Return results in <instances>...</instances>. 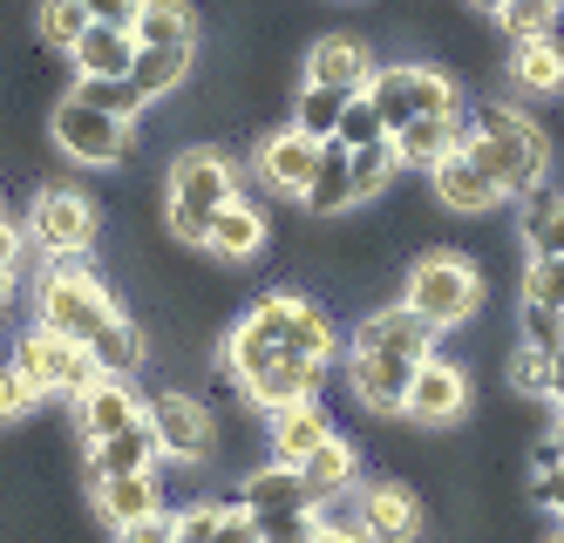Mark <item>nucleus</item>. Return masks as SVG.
<instances>
[{"label":"nucleus","mask_w":564,"mask_h":543,"mask_svg":"<svg viewBox=\"0 0 564 543\" xmlns=\"http://www.w3.org/2000/svg\"><path fill=\"white\" fill-rule=\"evenodd\" d=\"M319 510H327V523H319V536H313V543H368V530H360L354 517H340L334 503H319Z\"/></svg>","instance_id":"obj_46"},{"label":"nucleus","mask_w":564,"mask_h":543,"mask_svg":"<svg viewBox=\"0 0 564 543\" xmlns=\"http://www.w3.org/2000/svg\"><path fill=\"white\" fill-rule=\"evenodd\" d=\"M212 543H265V536H259V517H252V510H246V503H238V496H231V503H218Z\"/></svg>","instance_id":"obj_43"},{"label":"nucleus","mask_w":564,"mask_h":543,"mask_svg":"<svg viewBox=\"0 0 564 543\" xmlns=\"http://www.w3.org/2000/svg\"><path fill=\"white\" fill-rule=\"evenodd\" d=\"M463 150H469L482 171H490V177L510 191V204L538 197V191L551 184V163H557V156H551V137H544L517 102H503V96H490V102H476V109H469Z\"/></svg>","instance_id":"obj_2"},{"label":"nucleus","mask_w":564,"mask_h":543,"mask_svg":"<svg viewBox=\"0 0 564 543\" xmlns=\"http://www.w3.org/2000/svg\"><path fill=\"white\" fill-rule=\"evenodd\" d=\"M463 8H469V14H482V21H497V14L510 8V0H463Z\"/></svg>","instance_id":"obj_51"},{"label":"nucleus","mask_w":564,"mask_h":543,"mask_svg":"<svg viewBox=\"0 0 564 543\" xmlns=\"http://www.w3.org/2000/svg\"><path fill=\"white\" fill-rule=\"evenodd\" d=\"M130 34H137V48H197V14H191V0H143Z\"/></svg>","instance_id":"obj_28"},{"label":"nucleus","mask_w":564,"mask_h":543,"mask_svg":"<svg viewBox=\"0 0 564 543\" xmlns=\"http://www.w3.org/2000/svg\"><path fill=\"white\" fill-rule=\"evenodd\" d=\"M75 408V428H83V442H109V435H123L137 428L143 414H150V394H137L130 373H96V381L68 401Z\"/></svg>","instance_id":"obj_14"},{"label":"nucleus","mask_w":564,"mask_h":543,"mask_svg":"<svg viewBox=\"0 0 564 543\" xmlns=\"http://www.w3.org/2000/svg\"><path fill=\"white\" fill-rule=\"evenodd\" d=\"M34 401H42V388H34V381H28V373H21L14 360H0V428L28 422V414H34Z\"/></svg>","instance_id":"obj_40"},{"label":"nucleus","mask_w":564,"mask_h":543,"mask_svg":"<svg viewBox=\"0 0 564 543\" xmlns=\"http://www.w3.org/2000/svg\"><path fill=\"white\" fill-rule=\"evenodd\" d=\"M347 89H327V82H300L293 89V130H306V137H319V143H334L340 137V116H347Z\"/></svg>","instance_id":"obj_30"},{"label":"nucleus","mask_w":564,"mask_h":543,"mask_svg":"<svg viewBox=\"0 0 564 543\" xmlns=\"http://www.w3.org/2000/svg\"><path fill=\"white\" fill-rule=\"evenodd\" d=\"M75 75H130L137 68V34L130 28H109V21H89V34L68 48Z\"/></svg>","instance_id":"obj_27"},{"label":"nucleus","mask_w":564,"mask_h":543,"mask_svg":"<svg viewBox=\"0 0 564 543\" xmlns=\"http://www.w3.org/2000/svg\"><path fill=\"white\" fill-rule=\"evenodd\" d=\"M265 347H279V354H300V360H340V326H334V313L319 306V300H306V292H259V300L238 313Z\"/></svg>","instance_id":"obj_6"},{"label":"nucleus","mask_w":564,"mask_h":543,"mask_svg":"<svg viewBox=\"0 0 564 543\" xmlns=\"http://www.w3.org/2000/svg\"><path fill=\"white\" fill-rule=\"evenodd\" d=\"M517 340L523 347H544V354H564V313H544V306H523L517 300Z\"/></svg>","instance_id":"obj_42"},{"label":"nucleus","mask_w":564,"mask_h":543,"mask_svg":"<svg viewBox=\"0 0 564 543\" xmlns=\"http://www.w3.org/2000/svg\"><path fill=\"white\" fill-rule=\"evenodd\" d=\"M83 8H89V21H109V28H130V21H137V8H143V0H83Z\"/></svg>","instance_id":"obj_47"},{"label":"nucleus","mask_w":564,"mask_h":543,"mask_svg":"<svg viewBox=\"0 0 564 543\" xmlns=\"http://www.w3.org/2000/svg\"><path fill=\"white\" fill-rule=\"evenodd\" d=\"M429 191H435V204H442L449 218H490V211H503V204H510V191H503L490 171H482L469 150L442 156L435 171H429Z\"/></svg>","instance_id":"obj_15"},{"label":"nucleus","mask_w":564,"mask_h":543,"mask_svg":"<svg viewBox=\"0 0 564 543\" xmlns=\"http://www.w3.org/2000/svg\"><path fill=\"white\" fill-rule=\"evenodd\" d=\"M388 137V122H381V109L368 102V89H360L354 102H347V116H340V137L334 143H347V150H368V143H381Z\"/></svg>","instance_id":"obj_41"},{"label":"nucleus","mask_w":564,"mask_h":543,"mask_svg":"<svg viewBox=\"0 0 564 543\" xmlns=\"http://www.w3.org/2000/svg\"><path fill=\"white\" fill-rule=\"evenodd\" d=\"M319 381H327V360L279 354V360H265L259 373H246V381H238V394H246L259 414H272V408H286V401H306V394H319Z\"/></svg>","instance_id":"obj_21"},{"label":"nucleus","mask_w":564,"mask_h":543,"mask_svg":"<svg viewBox=\"0 0 564 543\" xmlns=\"http://www.w3.org/2000/svg\"><path fill=\"white\" fill-rule=\"evenodd\" d=\"M306 218H340V211H354V150L347 143H327L319 150V171H313V184H306Z\"/></svg>","instance_id":"obj_26"},{"label":"nucleus","mask_w":564,"mask_h":543,"mask_svg":"<svg viewBox=\"0 0 564 543\" xmlns=\"http://www.w3.org/2000/svg\"><path fill=\"white\" fill-rule=\"evenodd\" d=\"M551 367H557V354H544V347H510V360H503V373H510V388L523 394V401H551Z\"/></svg>","instance_id":"obj_37"},{"label":"nucleus","mask_w":564,"mask_h":543,"mask_svg":"<svg viewBox=\"0 0 564 543\" xmlns=\"http://www.w3.org/2000/svg\"><path fill=\"white\" fill-rule=\"evenodd\" d=\"M34 319L55 326V333H68V340H83V347H96L130 313L116 306V292L89 265H48L42 279H34Z\"/></svg>","instance_id":"obj_5"},{"label":"nucleus","mask_w":564,"mask_h":543,"mask_svg":"<svg viewBox=\"0 0 564 543\" xmlns=\"http://www.w3.org/2000/svg\"><path fill=\"white\" fill-rule=\"evenodd\" d=\"M394 177H401L394 137H381V143H368V150H354V204H375Z\"/></svg>","instance_id":"obj_35"},{"label":"nucleus","mask_w":564,"mask_h":543,"mask_svg":"<svg viewBox=\"0 0 564 543\" xmlns=\"http://www.w3.org/2000/svg\"><path fill=\"white\" fill-rule=\"evenodd\" d=\"M75 102H89V109H109V116H123V122H143V109H150V96L137 89L130 75H75V89H68Z\"/></svg>","instance_id":"obj_33"},{"label":"nucleus","mask_w":564,"mask_h":543,"mask_svg":"<svg viewBox=\"0 0 564 543\" xmlns=\"http://www.w3.org/2000/svg\"><path fill=\"white\" fill-rule=\"evenodd\" d=\"M375 48L360 34H313L306 41V55H300V82H327V89H347L360 96L375 82Z\"/></svg>","instance_id":"obj_17"},{"label":"nucleus","mask_w":564,"mask_h":543,"mask_svg":"<svg viewBox=\"0 0 564 543\" xmlns=\"http://www.w3.org/2000/svg\"><path fill=\"white\" fill-rule=\"evenodd\" d=\"M265 238H272V225H265V211L238 191L225 211L212 218V231H205V259H218V265H252L259 252H265Z\"/></svg>","instance_id":"obj_20"},{"label":"nucleus","mask_w":564,"mask_h":543,"mask_svg":"<svg viewBox=\"0 0 564 543\" xmlns=\"http://www.w3.org/2000/svg\"><path fill=\"white\" fill-rule=\"evenodd\" d=\"M21 245H28V225H14L0 211V265H21Z\"/></svg>","instance_id":"obj_49"},{"label":"nucleus","mask_w":564,"mask_h":543,"mask_svg":"<svg viewBox=\"0 0 564 543\" xmlns=\"http://www.w3.org/2000/svg\"><path fill=\"white\" fill-rule=\"evenodd\" d=\"M544 543H564V523H557V530H551V536H544Z\"/></svg>","instance_id":"obj_53"},{"label":"nucleus","mask_w":564,"mask_h":543,"mask_svg":"<svg viewBox=\"0 0 564 543\" xmlns=\"http://www.w3.org/2000/svg\"><path fill=\"white\" fill-rule=\"evenodd\" d=\"M8 292H14V265H0V306H8Z\"/></svg>","instance_id":"obj_52"},{"label":"nucleus","mask_w":564,"mask_h":543,"mask_svg":"<svg viewBox=\"0 0 564 543\" xmlns=\"http://www.w3.org/2000/svg\"><path fill=\"white\" fill-rule=\"evenodd\" d=\"M354 523L368 530V543H422V496L409 489V482H394V476H381V482H360L354 489Z\"/></svg>","instance_id":"obj_12"},{"label":"nucleus","mask_w":564,"mask_h":543,"mask_svg":"<svg viewBox=\"0 0 564 543\" xmlns=\"http://www.w3.org/2000/svg\"><path fill=\"white\" fill-rule=\"evenodd\" d=\"M48 137L68 163H89V171H116V163L130 156L137 143V122L123 116H109V109H89V102H75V96H55L48 109Z\"/></svg>","instance_id":"obj_9"},{"label":"nucleus","mask_w":564,"mask_h":543,"mask_svg":"<svg viewBox=\"0 0 564 543\" xmlns=\"http://www.w3.org/2000/svg\"><path fill=\"white\" fill-rule=\"evenodd\" d=\"M156 463H164V442H156L150 414H143L137 428L109 435V442H89V482H109V476H143V469H156Z\"/></svg>","instance_id":"obj_23"},{"label":"nucleus","mask_w":564,"mask_h":543,"mask_svg":"<svg viewBox=\"0 0 564 543\" xmlns=\"http://www.w3.org/2000/svg\"><path fill=\"white\" fill-rule=\"evenodd\" d=\"M368 102L381 109L388 137L401 130V122H415V116H463L456 75L435 68V62H381L375 82H368Z\"/></svg>","instance_id":"obj_8"},{"label":"nucleus","mask_w":564,"mask_h":543,"mask_svg":"<svg viewBox=\"0 0 564 543\" xmlns=\"http://www.w3.org/2000/svg\"><path fill=\"white\" fill-rule=\"evenodd\" d=\"M551 422H564V354H557V367H551Z\"/></svg>","instance_id":"obj_50"},{"label":"nucleus","mask_w":564,"mask_h":543,"mask_svg":"<svg viewBox=\"0 0 564 543\" xmlns=\"http://www.w3.org/2000/svg\"><path fill=\"white\" fill-rule=\"evenodd\" d=\"M150 428H156V442H164V463H184V469L212 463V448H218V414L197 394H184V388L150 394Z\"/></svg>","instance_id":"obj_11"},{"label":"nucleus","mask_w":564,"mask_h":543,"mask_svg":"<svg viewBox=\"0 0 564 543\" xmlns=\"http://www.w3.org/2000/svg\"><path fill=\"white\" fill-rule=\"evenodd\" d=\"M503 41H538V34H557L564 28V0H510L497 14Z\"/></svg>","instance_id":"obj_36"},{"label":"nucleus","mask_w":564,"mask_h":543,"mask_svg":"<svg viewBox=\"0 0 564 543\" xmlns=\"http://www.w3.org/2000/svg\"><path fill=\"white\" fill-rule=\"evenodd\" d=\"M469 414V373L449 360V354H429L422 360V373H415V388H409V401H401V422H415V428H449V422H463Z\"/></svg>","instance_id":"obj_13"},{"label":"nucleus","mask_w":564,"mask_h":543,"mask_svg":"<svg viewBox=\"0 0 564 543\" xmlns=\"http://www.w3.org/2000/svg\"><path fill=\"white\" fill-rule=\"evenodd\" d=\"M327 435H340V428H334V414H327V401H319V394L286 401V408L265 414V448H272V463H293V469H300Z\"/></svg>","instance_id":"obj_18"},{"label":"nucleus","mask_w":564,"mask_h":543,"mask_svg":"<svg viewBox=\"0 0 564 543\" xmlns=\"http://www.w3.org/2000/svg\"><path fill=\"white\" fill-rule=\"evenodd\" d=\"M212 523H218V503H191V510H177V543H212Z\"/></svg>","instance_id":"obj_45"},{"label":"nucleus","mask_w":564,"mask_h":543,"mask_svg":"<svg viewBox=\"0 0 564 543\" xmlns=\"http://www.w3.org/2000/svg\"><path fill=\"white\" fill-rule=\"evenodd\" d=\"M401 306L435 333H463L482 313V265L469 252H422L401 279Z\"/></svg>","instance_id":"obj_4"},{"label":"nucleus","mask_w":564,"mask_h":543,"mask_svg":"<svg viewBox=\"0 0 564 543\" xmlns=\"http://www.w3.org/2000/svg\"><path fill=\"white\" fill-rule=\"evenodd\" d=\"M300 482L313 489V503H334V496H347V489H360V448L347 442V435H327L306 463H300Z\"/></svg>","instance_id":"obj_25"},{"label":"nucleus","mask_w":564,"mask_h":543,"mask_svg":"<svg viewBox=\"0 0 564 543\" xmlns=\"http://www.w3.org/2000/svg\"><path fill=\"white\" fill-rule=\"evenodd\" d=\"M28 245L42 252L48 265H83L96 252V238H102V211H96V197L83 191H68V184H42L28 204Z\"/></svg>","instance_id":"obj_7"},{"label":"nucleus","mask_w":564,"mask_h":543,"mask_svg":"<svg viewBox=\"0 0 564 543\" xmlns=\"http://www.w3.org/2000/svg\"><path fill=\"white\" fill-rule=\"evenodd\" d=\"M116 543H177V510H156L143 523H123V530H109Z\"/></svg>","instance_id":"obj_44"},{"label":"nucleus","mask_w":564,"mask_h":543,"mask_svg":"<svg viewBox=\"0 0 564 543\" xmlns=\"http://www.w3.org/2000/svg\"><path fill=\"white\" fill-rule=\"evenodd\" d=\"M523 306L564 313V259H531L523 265Z\"/></svg>","instance_id":"obj_39"},{"label":"nucleus","mask_w":564,"mask_h":543,"mask_svg":"<svg viewBox=\"0 0 564 543\" xmlns=\"http://www.w3.org/2000/svg\"><path fill=\"white\" fill-rule=\"evenodd\" d=\"M503 82H510V96H523V102H551V96H564V41H557V34L510 41Z\"/></svg>","instance_id":"obj_19"},{"label":"nucleus","mask_w":564,"mask_h":543,"mask_svg":"<svg viewBox=\"0 0 564 543\" xmlns=\"http://www.w3.org/2000/svg\"><path fill=\"white\" fill-rule=\"evenodd\" d=\"M34 34H42V48L68 55L75 41L89 34V8L83 0H42V8H34Z\"/></svg>","instance_id":"obj_34"},{"label":"nucleus","mask_w":564,"mask_h":543,"mask_svg":"<svg viewBox=\"0 0 564 543\" xmlns=\"http://www.w3.org/2000/svg\"><path fill=\"white\" fill-rule=\"evenodd\" d=\"M531 489H538V503H544V510L564 523V463H557L551 476H531Z\"/></svg>","instance_id":"obj_48"},{"label":"nucleus","mask_w":564,"mask_h":543,"mask_svg":"<svg viewBox=\"0 0 564 543\" xmlns=\"http://www.w3.org/2000/svg\"><path fill=\"white\" fill-rule=\"evenodd\" d=\"M89 496H96V517H102L109 530L143 523V517H156V510H164V489H156V469H143V476H109V482H89Z\"/></svg>","instance_id":"obj_24"},{"label":"nucleus","mask_w":564,"mask_h":543,"mask_svg":"<svg viewBox=\"0 0 564 543\" xmlns=\"http://www.w3.org/2000/svg\"><path fill=\"white\" fill-rule=\"evenodd\" d=\"M463 130H469V116H415V122H401V130H394L401 171H435L442 156L463 150Z\"/></svg>","instance_id":"obj_22"},{"label":"nucleus","mask_w":564,"mask_h":543,"mask_svg":"<svg viewBox=\"0 0 564 543\" xmlns=\"http://www.w3.org/2000/svg\"><path fill=\"white\" fill-rule=\"evenodd\" d=\"M435 340L442 333L422 326L401 300L375 306L354 326V340H347V388H354V401L368 414H401V401H409V388H415L422 360L435 354Z\"/></svg>","instance_id":"obj_1"},{"label":"nucleus","mask_w":564,"mask_h":543,"mask_svg":"<svg viewBox=\"0 0 564 543\" xmlns=\"http://www.w3.org/2000/svg\"><path fill=\"white\" fill-rule=\"evenodd\" d=\"M340 8H368V0H340Z\"/></svg>","instance_id":"obj_54"},{"label":"nucleus","mask_w":564,"mask_h":543,"mask_svg":"<svg viewBox=\"0 0 564 543\" xmlns=\"http://www.w3.org/2000/svg\"><path fill=\"white\" fill-rule=\"evenodd\" d=\"M8 360L28 373L34 388H42V401H48V394L75 401V394H83L96 373H102V367H96V354H89L83 340H68V333H55V326H42V319H34L21 340H14V354H8Z\"/></svg>","instance_id":"obj_10"},{"label":"nucleus","mask_w":564,"mask_h":543,"mask_svg":"<svg viewBox=\"0 0 564 543\" xmlns=\"http://www.w3.org/2000/svg\"><path fill=\"white\" fill-rule=\"evenodd\" d=\"M319 137H306V130H265L259 137V150H252V163H259V184L272 191V197H306V184H313V171H319Z\"/></svg>","instance_id":"obj_16"},{"label":"nucleus","mask_w":564,"mask_h":543,"mask_svg":"<svg viewBox=\"0 0 564 543\" xmlns=\"http://www.w3.org/2000/svg\"><path fill=\"white\" fill-rule=\"evenodd\" d=\"M191 55H197V48H137L130 82H137L150 102H164V96H177L184 82H191Z\"/></svg>","instance_id":"obj_32"},{"label":"nucleus","mask_w":564,"mask_h":543,"mask_svg":"<svg viewBox=\"0 0 564 543\" xmlns=\"http://www.w3.org/2000/svg\"><path fill=\"white\" fill-rule=\"evenodd\" d=\"M319 523H327V510H319V503H300V510H265V517H259V536H265V543H313V536H319Z\"/></svg>","instance_id":"obj_38"},{"label":"nucleus","mask_w":564,"mask_h":543,"mask_svg":"<svg viewBox=\"0 0 564 543\" xmlns=\"http://www.w3.org/2000/svg\"><path fill=\"white\" fill-rule=\"evenodd\" d=\"M238 503H246L252 517H265V510H300V503H313V489L300 482L293 463H259L246 482H238Z\"/></svg>","instance_id":"obj_29"},{"label":"nucleus","mask_w":564,"mask_h":543,"mask_svg":"<svg viewBox=\"0 0 564 543\" xmlns=\"http://www.w3.org/2000/svg\"><path fill=\"white\" fill-rule=\"evenodd\" d=\"M523 252L531 259H564V191H538L523 197Z\"/></svg>","instance_id":"obj_31"},{"label":"nucleus","mask_w":564,"mask_h":543,"mask_svg":"<svg viewBox=\"0 0 564 543\" xmlns=\"http://www.w3.org/2000/svg\"><path fill=\"white\" fill-rule=\"evenodd\" d=\"M231 197H238L231 150H218V143L177 150L171 156V177H164V231L177 245H197V252H205V231H212V218L225 211Z\"/></svg>","instance_id":"obj_3"}]
</instances>
